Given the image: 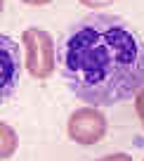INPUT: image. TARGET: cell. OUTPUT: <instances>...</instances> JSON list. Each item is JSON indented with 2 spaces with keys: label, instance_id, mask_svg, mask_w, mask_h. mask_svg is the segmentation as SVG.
<instances>
[{
  "label": "cell",
  "instance_id": "1",
  "mask_svg": "<svg viewBox=\"0 0 144 161\" xmlns=\"http://www.w3.org/2000/svg\"><path fill=\"white\" fill-rule=\"evenodd\" d=\"M66 88L88 107H114L144 86V43L114 14H88L57 45Z\"/></svg>",
  "mask_w": 144,
  "mask_h": 161
},
{
  "label": "cell",
  "instance_id": "2",
  "mask_svg": "<svg viewBox=\"0 0 144 161\" xmlns=\"http://www.w3.org/2000/svg\"><path fill=\"white\" fill-rule=\"evenodd\" d=\"M21 43H24V47H26V62H24V64H26V69H29V74L33 76V78H38V80L52 76V71H55V62H57L52 36L47 33L45 29L33 26V29L24 31Z\"/></svg>",
  "mask_w": 144,
  "mask_h": 161
},
{
  "label": "cell",
  "instance_id": "3",
  "mask_svg": "<svg viewBox=\"0 0 144 161\" xmlns=\"http://www.w3.org/2000/svg\"><path fill=\"white\" fill-rule=\"evenodd\" d=\"M106 119L97 107H80L69 116L66 133L78 145H97L106 135Z\"/></svg>",
  "mask_w": 144,
  "mask_h": 161
},
{
  "label": "cell",
  "instance_id": "4",
  "mask_svg": "<svg viewBox=\"0 0 144 161\" xmlns=\"http://www.w3.org/2000/svg\"><path fill=\"white\" fill-rule=\"evenodd\" d=\"M21 76V52L19 43L0 33V104L14 95Z\"/></svg>",
  "mask_w": 144,
  "mask_h": 161
},
{
  "label": "cell",
  "instance_id": "5",
  "mask_svg": "<svg viewBox=\"0 0 144 161\" xmlns=\"http://www.w3.org/2000/svg\"><path fill=\"white\" fill-rule=\"evenodd\" d=\"M17 147H19V137H17L14 128L0 121V161L10 159L17 152Z\"/></svg>",
  "mask_w": 144,
  "mask_h": 161
},
{
  "label": "cell",
  "instance_id": "6",
  "mask_svg": "<svg viewBox=\"0 0 144 161\" xmlns=\"http://www.w3.org/2000/svg\"><path fill=\"white\" fill-rule=\"evenodd\" d=\"M135 111H137L139 123H142V128H144V86H142V90L135 95Z\"/></svg>",
  "mask_w": 144,
  "mask_h": 161
},
{
  "label": "cell",
  "instance_id": "7",
  "mask_svg": "<svg viewBox=\"0 0 144 161\" xmlns=\"http://www.w3.org/2000/svg\"><path fill=\"white\" fill-rule=\"evenodd\" d=\"M111 3H116V0H80V5L90 7V10H94V7H106V5H111Z\"/></svg>",
  "mask_w": 144,
  "mask_h": 161
},
{
  "label": "cell",
  "instance_id": "8",
  "mask_svg": "<svg viewBox=\"0 0 144 161\" xmlns=\"http://www.w3.org/2000/svg\"><path fill=\"white\" fill-rule=\"evenodd\" d=\"M97 161H132V156L125 154V152H116V154H109V156H102Z\"/></svg>",
  "mask_w": 144,
  "mask_h": 161
},
{
  "label": "cell",
  "instance_id": "9",
  "mask_svg": "<svg viewBox=\"0 0 144 161\" xmlns=\"http://www.w3.org/2000/svg\"><path fill=\"white\" fill-rule=\"evenodd\" d=\"M21 3H26V5H47V3H52V0H21Z\"/></svg>",
  "mask_w": 144,
  "mask_h": 161
},
{
  "label": "cell",
  "instance_id": "10",
  "mask_svg": "<svg viewBox=\"0 0 144 161\" xmlns=\"http://www.w3.org/2000/svg\"><path fill=\"white\" fill-rule=\"evenodd\" d=\"M3 7H5V0H0V12H3Z\"/></svg>",
  "mask_w": 144,
  "mask_h": 161
}]
</instances>
